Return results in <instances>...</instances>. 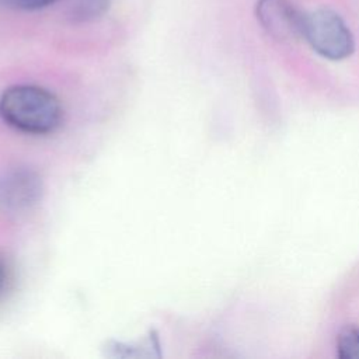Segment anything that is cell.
<instances>
[{"instance_id": "1", "label": "cell", "mask_w": 359, "mask_h": 359, "mask_svg": "<svg viewBox=\"0 0 359 359\" xmlns=\"http://www.w3.org/2000/svg\"><path fill=\"white\" fill-rule=\"evenodd\" d=\"M0 118L10 128L28 135L55 132L63 121L59 98L32 84H17L0 95Z\"/></svg>"}, {"instance_id": "2", "label": "cell", "mask_w": 359, "mask_h": 359, "mask_svg": "<svg viewBox=\"0 0 359 359\" xmlns=\"http://www.w3.org/2000/svg\"><path fill=\"white\" fill-rule=\"evenodd\" d=\"M302 38L316 53L330 60H344L355 50L349 27L331 8L323 7L304 13Z\"/></svg>"}, {"instance_id": "3", "label": "cell", "mask_w": 359, "mask_h": 359, "mask_svg": "<svg viewBox=\"0 0 359 359\" xmlns=\"http://www.w3.org/2000/svg\"><path fill=\"white\" fill-rule=\"evenodd\" d=\"M257 18L264 29L279 41L302 38L304 11L290 0H258Z\"/></svg>"}, {"instance_id": "4", "label": "cell", "mask_w": 359, "mask_h": 359, "mask_svg": "<svg viewBox=\"0 0 359 359\" xmlns=\"http://www.w3.org/2000/svg\"><path fill=\"white\" fill-rule=\"evenodd\" d=\"M41 194L39 178L27 170H17L0 180V203L8 209L20 210L36 202Z\"/></svg>"}, {"instance_id": "5", "label": "cell", "mask_w": 359, "mask_h": 359, "mask_svg": "<svg viewBox=\"0 0 359 359\" xmlns=\"http://www.w3.org/2000/svg\"><path fill=\"white\" fill-rule=\"evenodd\" d=\"M111 7V0H67L66 15L73 24L100 20Z\"/></svg>"}, {"instance_id": "6", "label": "cell", "mask_w": 359, "mask_h": 359, "mask_svg": "<svg viewBox=\"0 0 359 359\" xmlns=\"http://www.w3.org/2000/svg\"><path fill=\"white\" fill-rule=\"evenodd\" d=\"M337 355L341 359H359V328L346 325L337 338Z\"/></svg>"}, {"instance_id": "7", "label": "cell", "mask_w": 359, "mask_h": 359, "mask_svg": "<svg viewBox=\"0 0 359 359\" xmlns=\"http://www.w3.org/2000/svg\"><path fill=\"white\" fill-rule=\"evenodd\" d=\"M57 1L59 0H0V4L17 11H38Z\"/></svg>"}, {"instance_id": "8", "label": "cell", "mask_w": 359, "mask_h": 359, "mask_svg": "<svg viewBox=\"0 0 359 359\" xmlns=\"http://www.w3.org/2000/svg\"><path fill=\"white\" fill-rule=\"evenodd\" d=\"M4 283H6V271H4L3 264L0 262V292H1L3 286H4Z\"/></svg>"}]
</instances>
